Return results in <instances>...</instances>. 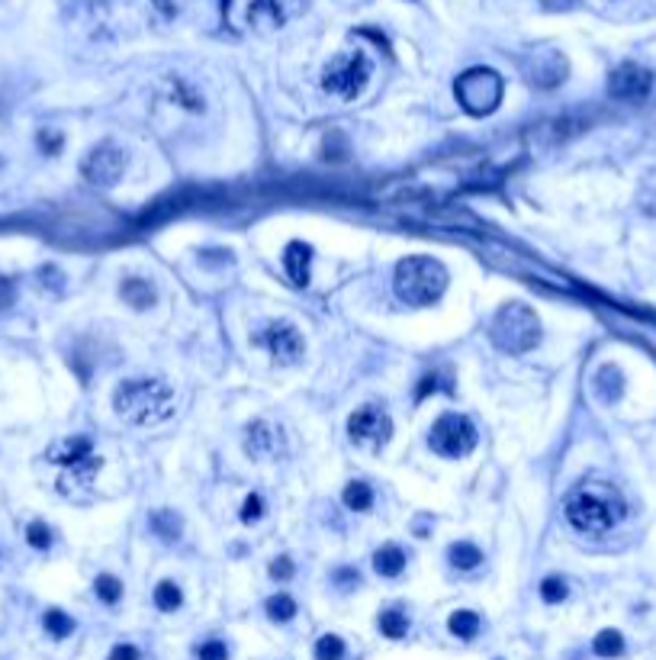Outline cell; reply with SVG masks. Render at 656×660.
Listing matches in <instances>:
<instances>
[{"label": "cell", "instance_id": "obj_1", "mask_svg": "<svg viewBox=\"0 0 656 660\" xmlns=\"http://www.w3.org/2000/svg\"><path fill=\"white\" fill-rule=\"evenodd\" d=\"M563 515L582 535H608L628 515V503H624V496L611 483L586 480V483H580V487H573L567 493Z\"/></svg>", "mask_w": 656, "mask_h": 660}, {"label": "cell", "instance_id": "obj_24", "mask_svg": "<svg viewBox=\"0 0 656 660\" xmlns=\"http://www.w3.org/2000/svg\"><path fill=\"white\" fill-rule=\"evenodd\" d=\"M42 625H45V632L52 635V638H68L71 632H75V619L71 615H65L62 609H49L45 615H42Z\"/></svg>", "mask_w": 656, "mask_h": 660}, {"label": "cell", "instance_id": "obj_2", "mask_svg": "<svg viewBox=\"0 0 656 660\" xmlns=\"http://www.w3.org/2000/svg\"><path fill=\"white\" fill-rule=\"evenodd\" d=\"M113 410L136 425H158L174 416V390L161 377L123 381L113 393Z\"/></svg>", "mask_w": 656, "mask_h": 660}, {"label": "cell", "instance_id": "obj_34", "mask_svg": "<svg viewBox=\"0 0 656 660\" xmlns=\"http://www.w3.org/2000/svg\"><path fill=\"white\" fill-rule=\"evenodd\" d=\"M293 574H297V567H293V561L287 554L277 557V561L270 564V577H274V580H290Z\"/></svg>", "mask_w": 656, "mask_h": 660}, {"label": "cell", "instance_id": "obj_4", "mask_svg": "<svg viewBox=\"0 0 656 660\" xmlns=\"http://www.w3.org/2000/svg\"><path fill=\"white\" fill-rule=\"evenodd\" d=\"M489 335L496 341V348H502L509 355H528L540 341V322L531 306L505 303L496 313V320H492Z\"/></svg>", "mask_w": 656, "mask_h": 660}, {"label": "cell", "instance_id": "obj_6", "mask_svg": "<svg viewBox=\"0 0 656 660\" xmlns=\"http://www.w3.org/2000/svg\"><path fill=\"white\" fill-rule=\"evenodd\" d=\"M367 81H370V62L358 49L335 56L322 71V87L328 94H335L338 100H345V104H351V100H358L364 94Z\"/></svg>", "mask_w": 656, "mask_h": 660}, {"label": "cell", "instance_id": "obj_11", "mask_svg": "<svg viewBox=\"0 0 656 660\" xmlns=\"http://www.w3.org/2000/svg\"><path fill=\"white\" fill-rule=\"evenodd\" d=\"M653 91V75L643 65L624 62L608 75V94L615 100H628V104H641Z\"/></svg>", "mask_w": 656, "mask_h": 660}, {"label": "cell", "instance_id": "obj_15", "mask_svg": "<svg viewBox=\"0 0 656 660\" xmlns=\"http://www.w3.org/2000/svg\"><path fill=\"white\" fill-rule=\"evenodd\" d=\"M119 293H123V300L132 306V310H148V306H155V300H158L155 284L146 278H126L123 287H119Z\"/></svg>", "mask_w": 656, "mask_h": 660}, {"label": "cell", "instance_id": "obj_30", "mask_svg": "<svg viewBox=\"0 0 656 660\" xmlns=\"http://www.w3.org/2000/svg\"><path fill=\"white\" fill-rule=\"evenodd\" d=\"M567 580L563 577H544L540 580V599H544V603H563V599H567Z\"/></svg>", "mask_w": 656, "mask_h": 660}, {"label": "cell", "instance_id": "obj_3", "mask_svg": "<svg viewBox=\"0 0 656 660\" xmlns=\"http://www.w3.org/2000/svg\"><path fill=\"white\" fill-rule=\"evenodd\" d=\"M448 268L438 258L429 255H409L396 264L393 287L396 297L406 306H431L448 290Z\"/></svg>", "mask_w": 656, "mask_h": 660}, {"label": "cell", "instance_id": "obj_23", "mask_svg": "<svg viewBox=\"0 0 656 660\" xmlns=\"http://www.w3.org/2000/svg\"><path fill=\"white\" fill-rule=\"evenodd\" d=\"M180 603H184V593H180V586L174 584V580H161V584L155 586V605H158L161 612L180 609Z\"/></svg>", "mask_w": 656, "mask_h": 660}, {"label": "cell", "instance_id": "obj_10", "mask_svg": "<svg viewBox=\"0 0 656 660\" xmlns=\"http://www.w3.org/2000/svg\"><path fill=\"white\" fill-rule=\"evenodd\" d=\"M348 435L358 445H370V448H383L393 435V419L383 406H360L351 412L348 419Z\"/></svg>", "mask_w": 656, "mask_h": 660}, {"label": "cell", "instance_id": "obj_9", "mask_svg": "<svg viewBox=\"0 0 656 660\" xmlns=\"http://www.w3.org/2000/svg\"><path fill=\"white\" fill-rule=\"evenodd\" d=\"M126 165H129V158H126L123 148L113 146V142H100V146H94L84 155L81 178L87 184H94V188H113L126 174Z\"/></svg>", "mask_w": 656, "mask_h": 660}, {"label": "cell", "instance_id": "obj_12", "mask_svg": "<svg viewBox=\"0 0 656 660\" xmlns=\"http://www.w3.org/2000/svg\"><path fill=\"white\" fill-rule=\"evenodd\" d=\"M257 341H261L264 348L270 351V358L280 364H297L299 358H303L306 345H303V335H299V329L293 326V322H267L264 326V332L257 335Z\"/></svg>", "mask_w": 656, "mask_h": 660}, {"label": "cell", "instance_id": "obj_25", "mask_svg": "<svg viewBox=\"0 0 656 660\" xmlns=\"http://www.w3.org/2000/svg\"><path fill=\"white\" fill-rule=\"evenodd\" d=\"M377 625H380V632L387 635L389 641L406 638V632H409V619H406V615H402V612H396V609L383 612L380 619H377Z\"/></svg>", "mask_w": 656, "mask_h": 660}, {"label": "cell", "instance_id": "obj_28", "mask_svg": "<svg viewBox=\"0 0 656 660\" xmlns=\"http://www.w3.org/2000/svg\"><path fill=\"white\" fill-rule=\"evenodd\" d=\"M94 593H97L106 605H116L119 599H123V584H119L113 574H100V577L94 580Z\"/></svg>", "mask_w": 656, "mask_h": 660}, {"label": "cell", "instance_id": "obj_33", "mask_svg": "<svg viewBox=\"0 0 656 660\" xmlns=\"http://www.w3.org/2000/svg\"><path fill=\"white\" fill-rule=\"evenodd\" d=\"M264 515V500L257 493H251L248 500L242 503V522L245 525H251V522H257Z\"/></svg>", "mask_w": 656, "mask_h": 660}, {"label": "cell", "instance_id": "obj_32", "mask_svg": "<svg viewBox=\"0 0 656 660\" xmlns=\"http://www.w3.org/2000/svg\"><path fill=\"white\" fill-rule=\"evenodd\" d=\"M197 657L200 660H228V647L226 641H203L200 647H197Z\"/></svg>", "mask_w": 656, "mask_h": 660}, {"label": "cell", "instance_id": "obj_8", "mask_svg": "<svg viewBox=\"0 0 656 660\" xmlns=\"http://www.w3.org/2000/svg\"><path fill=\"white\" fill-rule=\"evenodd\" d=\"M49 461L58 467H65V471H71V480H77L84 487H87L90 480L100 473V467H104V458L94 454V445H90L87 435H71V438L56 442V445L49 448Z\"/></svg>", "mask_w": 656, "mask_h": 660}, {"label": "cell", "instance_id": "obj_14", "mask_svg": "<svg viewBox=\"0 0 656 660\" xmlns=\"http://www.w3.org/2000/svg\"><path fill=\"white\" fill-rule=\"evenodd\" d=\"M284 268L290 274L293 287H309V268H312V249L306 242H290L284 249Z\"/></svg>", "mask_w": 656, "mask_h": 660}, {"label": "cell", "instance_id": "obj_37", "mask_svg": "<svg viewBox=\"0 0 656 660\" xmlns=\"http://www.w3.org/2000/svg\"><path fill=\"white\" fill-rule=\"evenodd\" d=\"M438 390V374H429L419 381V390H415V400H425L429 393H435Z\"/></svg>", "mask_w": 656, "mask_h": 660}, {"label": "cell", "instance_id": "obj_19", "mask_svg": "<svg viewBox=\"0 0 656 660\" xmlns=\"http://www.w3.org/2000/svg\"><path fill=\"white\" fill-rule=\"evenodd\" d=\"M248 23H267V26H280V23H284L280 4H277V0H251Z\"/></svg>", "mask_w": 656, "mask_h": 660}, {"label": "cell", "instance_id": "obj_7", "mask_svg": "<svg viewBox=\"0 0 656 660\" xmlns=\"http://www.w3.org/2000/svg\"><path fill=\"white\" fill-rule=\"evenodd\" d=\"M429 445H431V452L441 454V458L457 461V458H467V454L479 445V432H477V425H473V419L460 416V412H444V416L431 425Z\"/></svg>", "mask_w": 656, "mask_h": 660}, {"label": "cell", "instance_id": "obj_31", "mask_svg": "<svg viewBox=\"0 0 656 660\" xmlns=\"http://www.w3.org/2000/svg\"><path fill=\"white\" fill-rule=\"evenodd\" d=\"M26 538H29V544L33 548H39V551H45L52 544V528L45 525V522H29V528H26Z\"/></svg>", "mask_w": 656, "mask_h": 660}, {"label": "cell", "instance_id": "obj_5", "mask_svg": "<svg viewBox=\"0 0 656 660\" xmlns=\"http://www.w3.org/2000/svg\"><path fill=\"white\" fill-rule=\"evenodd\" d=\"M454 94H457V104L470 113V117H489L502 104L505 81L492 68H470L457 77Z\"/></svg>", "mask_w": 656, "mask_h": 660}, {"label": "cell", "instance_id": "obj_22", "mask_svg": "<svg viewBox=\"0 0 656 660\" xmlns=\"http://www.w3.org/2000/svg\"><path fill=\"white\" fill-rule=\"evenodd\" d=\"M167 87H171V100H177L180 107H187V110L194 113H203V97L190 87L187 81H180V77H174V81H167Z\"/></svg>", "mask_w": 656, "mask_h": 660}, {"label": "cell", "instance_id": "obj_36", "mask_svg": "<svg viewBox=\"0 0 656 660\" xmlns=\"http://www.w3.org/2000/svg\"><path fill=\"white\" fill-rule=\"evenodd\" d=\"M110 660H142V654H138V647H132V645H116L110 651Z\"/></svg>", "mask_w": 656, "mask_h": 660}, {"label": "cell", "instance_id": "obj_29", "mask_svg": "<svg viewBox=\"0 0 656 660\" xmlns=\"http://www.w3.org/2000/svg\"><path fill=\"white\" fill-rule=\"evenodd\" d=\"M316 660H345V641L338 635H322L316 641Z\"/></svg>", "mask_w": 656, "mask_h": 660}, {"label": "cell", "instance_id": "obj_13", "mask_svg": "<svg viewBox=\"0 0 656 660\" xmlns=\"http://www.w3.org/2000/svg\"><path fill=\"white\" fill-rule=\"evenodd\" d=\"M277 448H280V435H277L274 425L264 422V419H257V422L248 425L245 452H248L251 458H270V454H277Z\"/></svg>", "mask_w": 656, "mask_h": 660}, {"label": "cell", "instance_id": "obj_26", "mask_svg": "<svg viewBox=\"0 0 656 660\" xmlns=\"http://www.w3.org/2000/svg\"><path fill=\"white\" fill-rule=\"evenodd\" d=\"M267 615L274 622H290L293 615H297V603H293V596H287V593H277V596L267 599Z\"/></svg>", "mask_w": 656, "mask_h": 660}, {"label": "cell", "instance_id": "obj_35", "mask_svg": "<svg viewBox=\"0 0 656 660\" xmlns=\"http://www.w3.org/2000/svg\"><path fill=\"white\" fill-rule=\"evenodd\" d=\"M39 146H42V152H45V155H58V148H62V136H58V132H52V129H42L39 132Z\"/></svg>", "mask_w": 656, "mask_h": 660}, {"label": "cell", "instance_id": "obj_20", "mask_svg": "<svg viewBox=\"0 0 656 660\" xmlns=\"http://www.w3.org/2000/svg\"><path fill=\"white\" fill-rule=\"evenodd\" d=\"M345 506L354 509V513H367L373 506V490L367 487L364 480H351L345 487Z\"/></svg>", "mask_w": 656, "mask_h": 660}, {"label": "cell", "instance_id": "obj_18", "mask_svg": "<svg viewBox=\"0 0 656 660\" xmlns=\"http://www.w3.org/2000/svg\"><path fill=\"white\" fill-rule=\"evenodd\" d=\"M448 628H450V635H457V638L470 641V638H477V635H479V615H477V612H470V609H460V612H454V615H450Z\"/></svg>", "mask_w": 656, "mask_h": 660}, {"label": "cell", "instance_id": "obj_17", "mask_svg": "<svg viewBox=\"0 0 656 660\" xmlns=\"http://www.w3.org/2000/svg\"><path fill=\"white\" fill-rule=\"evenodd\" d=\"M448 557H450V564H454V567H460V570H477L479 564H483V551H479L477 544H470V542L450 544Z\"/></svg>", "mask_w": 656, "mask_h": 660}, {"label": "cell", "instance_id": "obj_16", "mask_svg": "<svg viewBox=\"0 0 656 660\" xmlns=\"http://www.w3.org/2000/svg\"><path fill=\"white\" fill-rule=\"evenodd\" d=\"M373 570L380 574V577H399L402 570H406V551L399 544H383L377 554H373Z\"/></svg>", "mask_w": 656, "mask_h": 660}, {"label": "cell", "instance_id": "obj_21", "mask_svg": "<svg viewBox=\"0 0 656 660\" xmlns=\"http://www.w3.org/2000/svg\"><path fill=\"white\" fill-rule=\"evenodd\" d=\"M592 651L599 654V657H621V654H624L621 632H615V628H605V632H599V635H595V641H592Z\"/></svg>", "mask_w": 656, "mask_h": 660}, {"label": "cell", "instance_id": "obj_27", "mask_svg": "<svg viewBox=\"0 0 656 660\" xmlns=\"http://www.w3.org/2000/svg\"><path fill=\"white\" fill-rule=\"evenodd\" d=\"M152 528L158 532V538H165V542H177V535H180V519L174 513H167V509H161V513L152 515Z\"/></svg>", "mask_w": 656, "mask_h": 660}]
</instances>
